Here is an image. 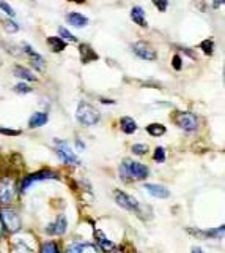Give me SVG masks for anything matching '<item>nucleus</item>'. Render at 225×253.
<instances>
[{"label": "nucleus", "instance_id": "nucleus-1", "mask_svg": "<svg viewBox=\"0 0 225 253\" xmlns=\"http://www.w3.org/2000/svg\"><path fill=\"white\" fill-rule=\"evenodd\" d=\"M150 174V171L145 165H142L139 161H132V160H125L120 166V176H122L123 181H145Z\"/></svg>", "mask_w": 225, "mask_h": 253}, {"label": "nucleus", "instance_id": "nucleus-2", "mask_svg": "<svg viewBox=\"0 0 225 253\" xmlns=\"http://www.w3.org/2000/svg\"><path fill=\"white\" fill-rule=\"evenodd\" d=\"M76 117H77V121L82 125L92 126V125H96L100 122L101 114L93 105H88V103H80V105L77 106V111H76Z\"/></svg>", "mask_w": 225, "mask_h": 253}, {"label": "nucleus", "instance_id": "nucleus-3", "mask_svg": "<svg viewBox=\"0 0 225 253\" xmlns=\"http://www.w3.org/2000/svg\"><path fill=\"white\" fill-rule=\"evenodd\" d=\"M0 221H2V225L8 229L10 233H18L22 226L19 214L14 212L13 209H8V207H2V209H0Z\"/></svg>", "mask_w": 225, "mask_h": 253}, {"label": "nucleus", "instance_id": "nucleus-4", "mask_svg": "<svg viewBox=\"0 0 225 253\" xmlns=\"http://www.w3.org/2000/svg\"><path fill=\"white\" fill-rule=\"evenodd\" d=\"M114 196H115V201H117V204L122 207V209L125 211H129V212H137L139 211V201L131 196V195H127V193L122 191V190H115L114 191Z\"/></svg>", "mask_w": 225, "mask_h": 253}, {"label": "nucleus", "instance_id": "nucleus-5", "mask_svg": "<svg viewBox=\"0 0 225 253\" xmlns=\"http://www.w3.org/2000/svg\"><path fill=\"white\" fill-rule=\"evenodd\" d=\"M55 152L58 155V158L63 163H66V165H76V163L79 161L77 155L73 152V149L66 143H62V141H58V143L55 144Z\"/></svg>", "mask_w": 225, "mask_h": 253}, {"label": "nucleus", "instance_id": "nucleus-6", "mask_svg": "<svg viewBox=\"0 0 225 253\" xmlns=\"http://www.w3.org/2000/svg\"><path fill=\"white\" fill-rule=\"evenodd\" d=\"M175 124L181 126L184 131H196L199 126L197 117L192 113H178L175 116Z\"/></svg>", "mask_w": 225, "mask_h": 253}, {"label": "nucleus", "instance_id": "nucleus-7", "mask_svg": "<svg viewBox=\"0 0 225 253\" xmlns=\"http://www.w3.org/2000/svg\"><path fill=\"white\" fill-rule=\"evenodd\" d=\"M132 51H134V54H136L137 57L140 59H144V61H156V51L150 46V44L144 43V41H137V43H134L132 44Z\"/></svg>", "mask_w": 225, "mask_h": 253}, {"label": "nucleus", "instance_id": "nucleus-8", "mask_svg": "<svg viewBox=\"0 0 225 253\" xmlns=\"http://www.w3.org/2000/svg\"><path fill=\"white\" fill-rule=\"evenodd\" d=\"M55 174L50 173V171H41V173H35L32 176H28L24 179V182H22V187H21V191H25L27 189L32 187L33 184L36 182H41V181H48V179H54Z\"/></svg>", "mask_w": 225, "mask_h": 253}, {"label": "nucleus", "instance_id": "nucleus-9", "mask_svg": "<svg viewBox=\"0 0 225 253\" xmlns=\"http://www.w3.org/2000/svg\"><path fill=\"white\" fill-rule=\"evenodd\" d=\"M66 228H68V220H66L65 215H60V217H57L52 223H49L48 228H46V233L60 236L66 231Z\"/></svg>", "mask_w": 225, "mask_h": 253}, {"label": "nucleus", "instance_id": "nucleus-10", "mask_svg": "<svg viewBox=\"0 0 225 253\" xmlns=\"http://www.w3.org/2000/svg\"><path fill=\"white\" fill-rule=\"evenodd\" d=\"M14 199V185L13 181L5 179L0 185V201L5 204H10L11 201Z\"/></svg>", "mask_w": 225, "mask_h": 253}, {"label": "nucleus", "instance_id": "nucleus-11", "mask_svg": "<svg viewBox=\"0 0 225 253\" xmlns=\"http://www.w3.org/2000/svg\"><path fill=\"white\" fill-rule=\"evenodd\" d=\"M145 190L148 191V195L159 198V199H166L170 196L169 189H166L164 185H159V184H145Z\"/></svg>", "mask_w": 225, "mask_h": 253}, {"label": "nucleus", "instance_id": "nucleus-12", "mask_svg": "<svg viewBox=\"0 0 225 253\" xmlns=\"http://www.w3.org/2000/svg\"><path fill=\"white\" fill-rule=\"evenodd\" d=\"M66 19H68L70 24H71L73 27H76V29H84V27L88 26V18H85L84 14L76 13V11L70 13L68 16H66Z\"/></svg>", "mask_w": 225, "mask_h": 253}, {"label": "nucleus", "instance_id": "nucleus-13", "mask_svg": "<svg viewBox=\"0 0 225 253\" xmlns=\"http://www.w3.org/2000/svg\"><path fill=\"white\" fill-rule=\"evenodd\" d=\"M66 253H101L95 244H74Z\"/></svg>", "mask_w": 225, "mask_h": 253}, {"label": "nucleus", "instance_id": "nucleus-14", "mask_svg": "<svg viewBox=\"0 0 225 253\" xmlns=\"http://www.w3.org/2000/svg\"><path fill=\"white\" fill-rule=\"evenodd\" d=\"M79 49H80V61L84 62V63L93 62V61H96V59H98V54L95 53L93 48L90 46V44H85V43L80 44Z\"/></svg>", "mask_w": 225, "mask_h": 253}, {"label": "nucleus", "instance_id": "nucleus-15", "mask_svg": "<svg viewBox=\"0 0 225 253\" xmlns=\"http://www.w3.org/2000/svg\"><path fill=\"white\" fill-rule=\"evenodd\" d=\"M25 51H27V54L30 57V62H32V65L35 66V68L36 70H44V66H46V62H44V59L38 53H35V51L30 48V46H25Z\"/></svg>", "mask_w": 225, "mask_h": 253}, {"label": "nucleus", "instance_id": "nucleus-16", "mask_svg": "<svg viewBox=\"0 0 225 253\" xmlns=\"http://www.w3.org/2000/svg\"><path fill=\"white\" fill-rule=\"evenodd\" d=\"M48 124V114L46 113H35L28 121L30 128H40V126Z\"/></svg>", "mask_w": 225, "mask_h": 253}, {"label": "nucleus", "instance_id": "nucleus-17", "mask_svg": "<svg viewBox=\"0 0 225 253\" xmlns=\"http://www.w3.org/2000/svg\"><path fill=\"white\" fill-rule=\"evenodd\" d=\"M131 18L136 24H139L142 27L148 26V22L145 19V11H144V8H140V6H134V8L131 10Z\"/></svg>", "mask_w": 225, "mask_h": 253}, {"label": "nucleus", "instance_id": "nucleus-18", "mask_svg": "<svg viewBox=\"0 0 225 253\" xmlns=\"http://www.w3.org/2000/svg\"><path fill=\"white\" fill-rule=\"evenodd\" d=\"M120 126H122L123 133H127V135H132V133H136L137 130V124L134 122L132 117H122V121H120Z\"/></svg>", "mask_w": 225, "mask_h": 253}, {"label": "nucleus", "instance_id": "nucleus-19", "mask_svg": "<svg viewBox=\"0 0 225 253\" xmlns=\"http://www.w3.org/2000/svg\"><path fill=\"white\" fill-rule=\"evenodd\" d=\"M13 73H14V76H18V78H21V79H25V81H30V83H33V81H36V76H35V74H33L32 71H30V70H27L25 66H21V65L14 66Z\"/></svg>", "mask_w": 225, "mask_h": 253}, {"label": "nucleus", "instance_id": "nucleus-20", "mask_svg": "<svg viewBox=\"0 0 225 253\" xmlns=\"http://www.w3.org/2000/svg\"><path fill=\"white\" fill-rule=\"evenodd\" d=\"M95 236H96V241L100 242V245H101V249H102V250L110 252V250H114V249H115V244L112 242L110 239H107V236L104 234V233L96 231V233H95Z\"/></svg>", "mask_w": 225, "mask_h": 253}, {"label": "nucleus", "instance_id": "nucleus-21", "mask_svg": "<svg viewBox=\"0 0 225 253\" xmlns=\"http://www.w3.org/2000/svg\"><path fill=\"white\" fill-rule=\"evenodd\" d=\"M48 44H49V48L54 51V53H62V51L66 48V43L60 38V36H49Z\"/></svg>", "mask_w": 225, "mask_h": 253}, {"label": "nucleus", "instance_id": "nucleus-22", "mask_svg": "<svg viewBox=\"0 0 225 253\" xmlns=\"http://www.w3.org/2000/svg\"><path fill=\"white\" fill-rule=\"evenodd\" d=\"M147 131H148V135H151V136H162V135H166L167 128L162 124H150L147 126Z\"/></svg>", "mask_w": 225, "mask_h": 253}, {"label": "nucleus", "instance_id": "nucleus-23", "mask_svg": "<svg viewBox=\"0 0 225 253\" xmlns=\"http://www.w3.org/2000/svg\"><path fill=\"white\" fill-rule=\"evenodd\" d=\"M58 33H60V38H62L65 43H66V41H71V43H76V41H77L76 36H74V35L68 31V29H65V27H60V29H58Z\"/></svg>", "mask_w": 225, "mask_h": 253}, {"label": "nucleus", "instance_id": "nucleus-24", "mask_svg": "<svg viewBox=\"0 0 225 253\" xmlns=\"http://www.w3.org/2000/svg\"><path fill=\"white\" fill-rule=\"evenodd\" d=\"M2 24H3V29H5V32H6V33H16V32L19 31V26H18L14 21L3 19V21H2Z\"/></svg>", "mask_w": 225, "mask_h": 253}, {"label": "nucleus", "instance_id": "nucleus-25", "mask_svg": "<svg viewBox=\"0 0 225 253\" xmlns=\"http://www.w3.org/2000/svg\"><path fill=\"white\" fill-rule=\"evenodd\" d=\"M41 253H58V247L55 242H44L41 245Z\"/></svg>", "mask_w": 225, "mask_h": 253}, {"label": "nucleus", "instance_id": "nucleus-26", "mask_svg": "<svg viewBox=\"0 0 225 253\" xmlns=\"http://www.w3.org/2000/svg\"><path fill=\"white\" fill-rule=\"evenodd\" d=\"M147 152H148V146L144 144V143H137V144L132 146V154H136V155H145Z\"/></svg>", "mask_w": 225, "mask_h": 253}, {"label": "nucleus", "instance_id": "nucleus-27", "mask_svg": "<svg viewBox=\"0 0 225 253\" xmlns=\"http://www.w3.org/2000/svg\"><path fill=\"white\" fill-rule=\"evenodd\" d=\"M200 48L205 51V54L211 56V54H213V51H214V41H213V40H205L203 43L200 44Z\"/></svg>", "mask_w": 225, "mask_h": 253}, {"label": "nucleus", "instance_id": "nucleus-28", "mask_svg": "<svg viewBox=\"0 0 225 253\" xmlns=\"http://www.w3.org/2000/svg\"><path fill=\"white\" fill-rule=\"evenodd\" d=\"M154 160L157 163L166 161V149H164V147H156V151H154Z\"/></svg>", "mask_w": 225, "mask_h": 253}, {"label": "nucleus", "instance_id": "nucleus-29", "mask_svg": "<svg viewBox=\"0 0 225 253\" xmlns=\"http://www.w3.org/2000/svg\"><path fill=\"white\" fill-rule=\"evenodd\" d=\"M14 92H18V94H30L32 92V87L27 86L25 83H19L14 86Z\"/></svg>", "mask_w": 225, "mask_h": 253}, {"label": "nucleus", "instance_id": "nucleus-30", "mask_svg": "<svg viewBox=\"0 0 225 253\" xmlns=\"http://www.w3.org/2000/svg\"><path fill=\"white\" fill-rule=\"evenodd\" d=\"M0 10H2L3 13L8 14V16H14V14H16V13H14V10L11 8V6L5 2V0H0Z\"/></svg>", "mask_w": 225, "mask_h": 253}, {"label": "nucleus", "instance_id": "nucleus-31", "mask_svg": "<svg viewBox=\"0 0 225 253\" xmlns=\"http://www.w3.org/2000/svg\"><path fill=\"white\" fill-rule=\"evenodd\" d=\"M153 3L156 5V8L159 11H166L167 6H169V2L167 0H153Z\"/></svg>", "mask_w": 225, "mask_h": 253}, {"label": "nucleus", "instance_id": "nucleus-32", "mask_svg": "<svg viewBox=\"0 0 225 253\" xmlns=\"http://www.w3.org/2000/svg\"><path fill=\"white\" fill-rule=\"evenodd\" d=\"M0 133H2V135H8V136H16V135H19V130H11V128H3V126H0Z\"/></svg>", "mask_w": 225, "mask_h": 253}, {"label": "nucleus", "instance_id": "nucleus-33", "mask_svg": "<svg viewBox=\"0 0 225 253\" xmlns=\"http://www.w3.org/2000/svg\"><path fill=\"white\" fill-rule=\"evenodd\" d=\"M172 62H174V68H175V70H181V68H183L181 57H179L178 54H176V56H174V61H172Z\"/></svg>", "mask_w": 225, "mask_h": 253}, {"label": "nucleus", "instance_id": "nucleus-34", "mask_svg": "<svg viewBox=\"0 0 225 253\" xmlns=\"http://www.w3.org/2000/svg\"><path fill=\"white\" fill-rule=\"evenodd\" d=\"M224 2H225V0H214V2H213V6H214V8H219V6H221Z\"/></svg>", "mask_w": 225, "mask_h": 253}, {"label": "nucleus", "instance_id": "nucleus-35", "mask_svg": "<svg viewBox=\"0 0 225 253\" xmlns=\"http://www.w3.org/2000/svg\"><path fill=\"white\" fill-rule=\"evenodd\" d=\"M192 253H206L203 249H200V247H194L192 249Z\"/></svg>", "mask_w": 225, "mask_h": 253}, {"label": "nucleus", "instance_id": "nucleus-36", "mask_svg": "<svg viewBox=\"0 0 225 253\" xmlns=\"http://www.w3.org/2000/svg\"><path fill=\"white\" fill-rule=\"evenodd\" d=\"M70 2H76V3H84L85 0H70Z\"/></svg>", "mask_w": 225, "mask_h": 253}, {"label": "nucleus", "instance_id": "nucleus-37", "mask_svg": "<svg viewBox=\"0 0 225 253\" xmlns=\"http://www.w3.org/2000/svg\"><path fill=\"white\" fill-rule=\"evenodd\" d=\"M3 231V225H2V221H0V233Z\"/></svg>", "mask_w": 225, "mask_h": 253}, {"label": "nucleus", "instance_id": "nucleus-38", "mask_svg": "<svg viewBox=\"0 0 225 253\" xmlns=\"http://www.w3.org/2000/svg\"><path fill=\"white\" fill-rule=\"evenodd\" d=\"M115 253H125V252H120V250H118V252H115Z\"/></svg>", "mask_w": 225, "mask_h": 253}]
</instances>
